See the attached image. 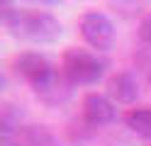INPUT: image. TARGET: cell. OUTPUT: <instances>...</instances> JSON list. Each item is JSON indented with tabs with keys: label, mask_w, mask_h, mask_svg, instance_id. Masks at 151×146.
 Returning a JSON list of instances; mask_svg holds the SVG:
<instances>
[{
	"label": "cell",
	"mask_w": 151,
	"mask_h": 146,
	"mask_svg": "<svg viewBox=\"0 0 151 146\" xmlns=\"http://www.w3.org/2000/svg\"><path fill=\"white\" fill-rule=\"evenodd\" d=\"M0 19L7 34L29 44H49L61 37L63 27L51 12L46 10H32V7H20L15 3H3L0 5Z\"/></svg>",
	"instance_id": "6da1fadb"
},
{
	"label": "cell",
	"mask_w": 151,
	"mask_h": 146,
	"mask_svg": "<svg viewBox=\"0 0 151 146\" xmlns=\"http://www.w3.org/2000/svg\"><path fill=\"white\" fill-rule=\"evenodd\" d=\"M110 68V61L98 51H88V49H66L61 56V68L63 78L73 88L76 85H95L102 81Z\"/></svg>",
	"instance_id": "7a4b0ae2"
},
{
	"label": "cell",
	"mask_w": 151,
	"mask_h": 146,
	"mask_svg": "<svg viewBox=\"0 0 151 146\" xmlns=\"http://www.w3.org/2000/svg\"><path fill=\"white\" fill-rule=\"evenodd\" d=\"M10 68H12V73L17 78H22V81L32 88V93L44 88L56 73H59L54 68V63L39 51H20V54H15Z\"/></svg>",
	"instance_id": "3957f363"
},
{
	"label": "cell",
	"mask_w": 151,
	"mask_h": 146,
	"mask_svg": "<svg viewBox=\"0 0 151 146\" xmlns=\"http://www.w3.org/2000/svg\"><path fill=\"white\" fill-rule=\"evenodd\" d=\"M78 32L83 37L90 49L95 51H110L117 42V29L112 24V19L105 15V12H98V10H88L83 12L81 19H78Z\"/></svg>",
	"instance_id": "277c9868"
},
{
	"label": "cell",
	"mask_w": 151,
	"mask_h": 146,
	"mask_svg": "<svg viewBox=\"0 0 151 146\" xmlns=\"http://www.w3.org/2000/svg\"><path fill=\"white\" fill-rule=\"evenodd\" d=\"M81 117L88 127H107L117 119V105L107 95L88 93L81 102Z\"/></svg>",
	"instance_id": "5b68a950"
},
{
	"label": "cell",
	"mask_w": 151,
	"mask_h": 146,
	"mask_svg": "<svg viewBox=\"0 0 151 146\" xmlns=\"http://www.w3.org/2000/svg\"><path fill=\"white\" fill-rule=\"evenodd\" d=\"M107 97L115 105H134L139 100V81L129 71H117L107 78Z\"/></svg>",
	"instance_id": "8992f818"
},
{
	"label": "cell",
	"mask_w": 151,
	"mask_h": 146,
	"mask_svg": "<svg viewBox=\"0 0 151 146\" xmlns=\"http://www.w3.org/2000/svg\"><path fill=\"white\" fill-rule=\"evenodd\" d=\"M7 141H12V146H61L59 136L44 124H24Z\"/></svg>",
	"instance_id": "52a82bcc"
},
{
	"label": "cell",
	"mask_w": 151,
	"mask_h": 146,
	"mask_svg": "<svg viewBox=\"0 0 151 146\" xmlns=\"http://www.w3.org/2000/svg\"><path fill=\"white\" fill-rule=\"evenodd\" d=\"M22 119H24L22 105L3 102V107H0V132H3V139H12V136L24 127Z\"/></svg>",
	"instance_id": "ba28073f"
},
{
	"label": "cell",
	"mask_w": 151,
	"mask_h": 146,
	"mask_svg": "<svg viewBox=\"0 0 151 146\" xmlns=\"http://www.w3.org/2000/svg\"><path fill=\"white\" fill-rule=\"evenodd\" d=\"M124 124L141 139H151V107H132L124 114Z\"/></svg>",
	"instance_id": "9c48e42d"
},
{
	"label": "cell",
	"mask_w": 151,
	"mask_h": 146,
	"mask_svg": "<svg viewBox=\"0 0 151 146\" xmlns=\"http://www.w3.org/2000/svg\"><path fill=\"white\" fill-rule=\"evenodd\" d=\"M139 39L141 44L151 49V12H146L144 17L139 19Z\"/></svg>",
	"instance_id": "30bf717a"
},
{
	"label": "cell",
	"mask_w": 151,
	"mask_h": 146,
	"mask_svg": "<svg viewBox=\"0 0 151 146\" xmlns=\"http://www.w3.org/2000/svg\"><path fill=\"white\" fill-rule=\"evenodd\" d=\"M149 83H151V68H149Z\"/></svg>",
	"instance_id": "8fae6325"
}]
</instances>
